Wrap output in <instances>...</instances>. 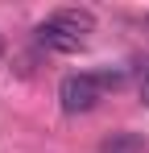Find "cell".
<instances>
[{
  "label": "cell",
  "instance_id": "6da1fadb",
  "mask_svg": "<svg viewBox=\"0 0 149 153\" xmlns=\"http://www.w3.org/2000/svg\"><path fill=\"white\" fill-rule=\"evenodd\" d=\"M104 91H108V83H104L99 71H79V75L62 79L58 100H62V112H66V116H83V112H91V108L104 100Z\"/></svg>",
  "mask_w": 149,
  "mask_h": 153
},
{
  "label": "cell",
  "instance_id": "7a4b0ae2",
  "mask_svg": "<svg viewBox=\"0 0 149 153\" xmlns=\"http://www.w3.org/2000/svg\"><path fill=\"white\" fill-rule=\"evenodd\" d=\"M33 33H37V46H46V50H54V54H79V50H83V37L66 33L62 25H54L50 17L33 29Z\"/></svg>",
  "mask_w": 149,
  "mask_h": 153
},
{
  "label": "cell",
  "instance_id": "3957f363",
  "mask_svg": "<svg viewBox=\"0 0 149 153\" xmlns=\"http://www.w3.org/2000/svg\"><path fill=\"white\" fill-rule=\"evenodd\" d=\"M50 21H54V25H62L66 33H74V37H87V33L95 29V17H91L87 8H54V13H50Z\"/></svg>",
  "mask_w": 149,
  "mask_h": 153
},
{
  "label": "cell",
  "instance_id": "277c9868",
  "mask_svg": "<svg viewBox=\"0 0 149 153\" xmlns=\"http://www.w3.org/2000/svg\"><path fill=\"white\" fill-rule=\"evenodd\" d=\"M104 153H145V141L137 132H116L112 141H104Z\"/></svg>",
  "mask_w": 149,
  "mask_h": 153
},
{
  "label": "cell",
  "instance_id": "5b68a950",
  "mask_svg": "<svg viewBox=\"0 0 149 153\" xmlns=\"http://www.w3.org/2000/svg\"><path fill=\"white\" fill-rule=\"evenodd\" d=\"M141 95H145V103H149V66H145V79H141Z\"/></svg>",
  "mask_w": 149,
  "mask_h": 153
}]
</instances>
